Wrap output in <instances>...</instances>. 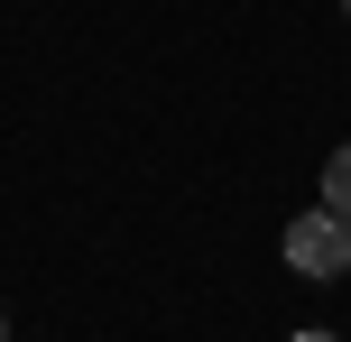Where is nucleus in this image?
<instances>
[{
    "label": "nucleus",
    "mask_w": 351,
    "mask_h": 342,
    "mask_svg": "<svg viewBox=\"0 0 351 342\" xmlns=\"http://www.w3.org/2000/svg\"><path fill=\"white\" fill-rule=\"evenodd\" d=\"M324 204H333V213L351 222V139L333 148V158H324Z\"/></svg>",
    "instance_id": "2"
},
{
    "label": "nucleus",
    "mask_w": 351,
    "mask_h": 342,
    "mask_svg": "<svg viewBox=\"0 0 351 342\" xmlns=\"http://www.w3.org/2000/svg\"><path fill=\"white\" fill-rule=\"evenodd\" d=\"M296 342H333V333H296Z\"/></svg>",
    "instance_id": "3"
},
{
    "label": "nucleus",
    "mask_w": 351,
    "mask_h": 342,
    "mask_svg": "<svg viewBox=\"0 0 351 342\" xmlns=\"http://www.w3.org/2000/svg\"><path fill=\"white\" fill-rule=\"evenodd\" d=\"M287 269H296V278H342L351 269V222L333 213V204L287 222Z\"/></svg>",
    "instance_id": "1"
},
{
    "label": "nucleus",
    "mask_w": 351,
    "mask_h": 342,
    "mask_svg": "<svg viewBox=\"0 0 351 342\" xmlns=\"http://www.w3.org/2000/svg\"><path fill=\"white\" fill-rule=\"evenodd\" d=\"M342 10H351V0H342Z\"/></svg>",
    "instance_id": "5"
},
{
    "label": "nucleus",
    "mask_w": 351,
    "mask_h": 342,
    "mask_svg": "<svg viewBox=\"0 0 351 342\" xmlns=\"http://www.w3.org/2000/svg\"><path fill=\"white\" fill-rule=\"evenodd\" d=\"M0 342H10V315H0Z\"/></svg>",
    "instance_id": "4"
}]
</instances>
